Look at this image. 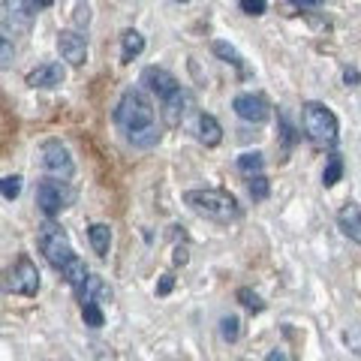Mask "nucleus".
I'll list each match as a JSON object with an SVG mask.
<instances>
[{
	"instance_id": "obj_1",
	"label": "nucleus",
	"mask_w": 361,
	"mask_h": 361,
	"mask_svg": "<svg viewBox=\"0 0 361 361\" xmlns=\"http://www.w3.org/2000/svg\"><path fill=\"white\" fill-rule=\"evenodd\" d=\"M115 123L127 133V139L135 148H154L160 142V130L154 121V103L145 87H127L118 99Z\"/></svg>"
},
{
	"instance_id": "obj_2",
	"label": "nucleus",
	"mask_w": 361,
	"mask_h": 361,
	"mask_svg": "<svg viewBox=\"0 0 361 361\" xmlns=\"http://www.w3.org/2000/svg\"><path fill=\"white\" fill-rule=\"evenodd\" d=\"M184 205L205 217L211 223H220V226H229V223H238L241 220V205L229 190H217V187H205V190H187L184 193Z\"/></svg>"
},
{
	"instance_id": "obj_3",
	"label": "nucleus",
	"mask_w": 361,
	"mask_h": 361,
	"mask_svg": "<svg viewBox=\"0 0 361 361\" xmlns=\"http://www.w3.org/2000/svg\"><path fill=\"white\" fill-rule=\"evenodd\" d=\"M301 123H304V135H307L316 148H334L337 139H341V123H337V115L329 106L316 103V99L304 103Z\"/></svg>"
},
{
	"instance_id": "obj_4",
	"label": "nucleus",
	"mask_w": 361,
	"mask_h": 361,
	"mask_svg": "<svg viewBox=\"0 0 361 361\" xmlns=\"http://www.w3.org/2000/svg\"><path fill=\"white\" fill-rule=\"evenodd\" d=\"M37 247H39V253L49 259V265L58 268V271H61V265L66 262V259L73 256V244H70V238H66V232L49 217H45V223L37 232Z\"/></svg>"
},
{
	"instance_id": "obj_5",
	"label": "nucleus",
	"mask_w": 361,
	"mask_h": 361,
	"mask_svg": "<svg viewBox=\"0 0 361 361\" xmlns=\"http://www.w3.org/2000/svg\"><path fill=\"white\" fill-rule=\"evenodd\" d=\"M4 289L13 295H25V298H37L39 292V268L33 265V259L27 253H21L13 268L4 274Z\"/></svg>"
},
{
	"instance_id": "obj_6",
	"label": "nucleus",
	"mask_w": 361,
	"mask_h": 361,
	"mask_svg": "<svg viewBox=\"0 0 361 361\" xmlns=\"http://www.w3.org/2000/svg\"><path fill=\"white\" fill-rule=\"evenodd\" d=\"M73 196H75L73 187L66 184L63 178H45V180H39V187H37V205L49 220L58 217V214L73 202Z\"/></svg>"
},
{
	"instance_id": "obj_7",
	"label": "nucleus",
	"mask_w": 361,
	"mask_h": 361,
	"mask_svg": "<svg viewBox=\"0 0 361 361\" xmlns=\"http://www.w3.org/2000/svg\"><path fill=\"white\" fill-rule=\"evenodd\" d=\"M42 166L45 172H49L51 178H73L75 175V163H73V154L70 148H66L63 142L58 139H49L42 145Z\"/></svg>"
},
{
	"instance_id": "obj_8",
	"label": "nucleus",
	"mask_w": 361,
	"mask_h": 361,
	"mask_svg": "<svg viewBox=\"0 0 361 361\" xmlns=\"http://www.w3.org/2000/svg\"><path fill=\"white\" fill-rule=\"evenodd\" d=\"M193 109H196V97L187 87H178L163 99V123L166 127H180Z\"/></svg>"
},
{
	"instance_id": "obj_9",
	"label": "nucleus",
	"mask_w": 361,
	"mask_h": 361,
	"mask_svg": "<svg viewBox=\"0 0 361 361\" xmlns=\"http://www.w3.org/2000/svg\"><path fill=\"white\" fill-rule=\"evenodd\" d=\"M0 25L9 33H27L33 25V9L27 0H4L0 4Z\"/></svg>"
},
{
	"instance_id": "obj_10",
	"label": "nucleus",
	"mask_w": 361,
	"mask_h": 361,
	"mask_svg": "<svg viewBox=\"0 0 361 361\" xmlns=\"http://www.w3.org/2000/svg\"><path fill=\"white\" fill-rule=\"evenodd\" d=\"M232 109H235V115H238L241 121H247V123H262V121L271 118L268 99L259 97V94H238L232 99Z\"/></svg>"
},
{
	"instance_id": "obj_11",
	"label": "nucleus",
	"mask_w": 361,
	"mask_h": 361,
	"mask_svg": "<svg viewBox=\"0 0 361 361\" xmlns=\"http://www.w3.org/2000/svg\"><path fill=\"white\" fill-rule=\"evenodd\" d=\"M58 51L70 66H85V61H87V39L78 30H61L58 33Z\"/></svg>"
},
{
	"instance_id": "obj_12",
	"label": "nucleus",
	"mask_w": 361,
	"mask_h": 361,
	"mask_svg": "<svg viewBox=\"0 0 361 361\" xmlns=\"http://www.w3.org/2000/svg\"><path fill=\"white\" fill-rule=\"evenodd\" d=\"M142 87L148 90V94L166 99V97L172 94V90H178L180 85H178V78H175L172 73L163 70V66H148V70L142 73Z\"/></svg>"
},
{
	"instance_id": "obj_13",
	"label": "nucleus",
	"mask_w": 361,
	"mask_h": 361,
	"mask_svg": "<svg viewBox=\"0 0 361 361\" xmlns=\"http://www.w3.org/2000/svg\"><path fill=\"white\" fill-rule=\"evenodd\" d=\"M337 226H341V232L349 241L361 244V205L358 202H346V205L337 211Z\"/></svg>"
},
{
	"instance_id": "obj_14",
	"label": "nucleus",
	"mask_w": 361,
	"mask_h": 361,
	"mask_svg": "<svg viewBox=\"0 0 361 361\" xmlns=\"http://www.w3.org/2000/svg\"><path fill=\"white\" fill-rule=\"evenodd\" d=\"M63 78H66V70L61 63H42L27 73V85L30 87H61Z\"/></svg>"
},
{
	"instance_id": "obj_15",
	"label": "nucleus",
	"mask_w": 361,
	"mask_h": 361,
	"mask_svg": "<svg viewBox=\"0 0 361 361\" xmlns=\"http://www.w3.org/2000/svg\"><path fill=\"white\" fill-rule=\"evenodd\" d=\"M196 139L205 145V148H217V145L223 142V127H220V121L214 118V115H202L196 118Z\"/></svg>"
},
{
	"instance_id": "obj_16",
	"label": "nucleus",
	"mask_w": 361,
	"mask_h": 361,
	"mask_svg": "<svg viewBox=\"0 0 361 361\" xmlns=\"http://www.w3.org/2000/svg\"><path fill=\"white\" fill-rule=\"evenodd\" d=\"M111 298H115V292H111V286L106 283L103 277H94V274H87V280L82 283V289H78V301H97V304H109Z\"/></svg>"
},
{
	"instance_id": "obj_17",
	"label": "nucleus",
	"mask_w": 361,
	"mask_h": 361,
	"mask_svg": "<svg viewBox=\"0 0 361 361\" xmlns=\"http://www.w3.org/2000/svg\"><path fill=\"white\" fill-rule=\"evenodd\" d=\"M87 274H90V271H87V265H85V259H78L75 253L61 265V277H63L73 289H82V283L87 280Z\"/></svg>"
},
{
	"instance_id": "obj_18",
	"label": "nucleus",
	"mask_w": 361,
	"mask_h": 361,
	"mask_svg": "<svg viewBox=\"0 0 361 361\" xmlns=\"http://www.w3.org/2000/svg\"><path fill=\"white\" fill-rule=\"evenodd\" d=\"M87 241H90V247H94V253L99 259H106L109 256V247H111V229H109L106 223H90Z\"/></svg>"
},
{
	"instance_id": "obj_19",
	"label": "nucleus",
	"mask_w": 361,
	"mask_h": 361,
	"mask_svg": "<svg viewBox=\"0 0 361 361\" xmlns=\"http://www.w3.org/2000/svg\"><path fill=\"white\" fill-rule=\"evenodd\" d=\"M145 51V37L139 30H123V37H121V58L123 61H135L139 54Z\"/></svg>"
},
{
	"instance_id": "obj_20",
	"label": "nucleus",
	"mask_w": 361,
	"mask_h": 361,
	"mask_svg": "<svg viewBox=\"0 0 361 361\" xmlns=\"http://www.w3.org/2000/svg\"><path fill=\"white\" fill-rule=\"evenodd\" d=\"M211 49H214V54H217V58L220 61H226V63H232L235 66V70H238L244 78L247 75H250V73H247V66H244V58H241V54H238V49H235V45H229V42H223V39H217V42H214L211 45Z\"/></svg>"
},
{
	"instance_id": "obj_21",
	"label": "nucleus",
	"mask_w": 361,
	"mask_h": 361,
	"mask_svg": "<svg viewBox=\"0 0 361 361\" xmlns=\"http://www.w3.org/2000/svg\"><path fill=\"white\" fill-rule=\"evenodd\" d=\"M262 169H265V157L259 154V151H247V154L238 157V172L241 175L250 178V175H259Z\"/></svg>"
},
{
	"instance_id": "obj_22",
	"label": "nucleus",
	"mask_w": 361,
	"mask_h": 361,
	"mask_svg": "<svg viewBox=\"0 0 361 361\" xmlns=\"http://www.w3.org/2000/svg\"><path fill=\"white\" fill-rule=\"evenodd\" d=\"M341 178H343V157L331 154L329 163H325V172H322V187H334Z\"/></svg>"
},
{
	"instance_id": "obj_23",
	"label": "nucleus",
	"mask_w": 361,
	"mask_h": 361,
	"mask_svg": "<svg viewBox=\"0 0 361 361\" xmlns=\"http://www.w3.org/2000/svg\"><path fill=\"white\" fill-rule=\"evenodd\" d=\"M235 298H238V304H241L247 313H262V310H265V301L259 298L250 286H241L238 292H235Z\"/></svg>"
},
{
	"instance_id": "obj_24",
	"label": "nucleus",
	"mask_w": 361,
	"mask_h": 361,
	"mask_svg": "<svg viewBox=\"0 0 361 361\" xmlns=\"http://www.w3.org/2000/svg\"><path fill=\"white\" fill-rule=\"evenodd\" d=\"M82 316H85V325H90V329H103L106 325L103 304H97V301H82Z\"/></svg>"
},
{
	"instance_id": "obj_25",
	"label": "nucleus",
	"mask_w": 361,
	"mask_h": 361,
	"mask_svg": "<svg viewBox=\"0 0 361 361\" xmlns=\"http://www.w3.org/2000/svg\"><path fill=\"white\" fill-rule=\"evenodd\" d=\"M220 337L226 343H238V337H241V319L238 316H223L220 319Z\"/></svg>"
},
{
	"instance_id": "obj_26",
	"label": "nucleus",
	"mask_w": 361,
	"mask_h": 361,
	"mask_svg": "<svg viewBox=\"0 0 361 361\" xmlns=\"http://www.w3.org/2000/svg\"><path fill=\"white\" fill-rule=\"evenodd\" d=\"M247 190H250V199L253 202H265L268 193H271V180L259 172V175H250V184H247Z\"/></svg>"
},
{
	"instance_id": "obj_27",
	"label": "nucleus",
	"mask_w": 361,
	"mask_h": 361,
	"mask_svg": "<svg viewBox=\"0 0 361 361\" xmlns=\"http://www.w3.org/2000/svg\"><path fill=\"white\" fill-rule=\"evenodd\" d=\"M18 193H21V178H18V175L0 178V196L13 202V199H18Z\"/></svg>"
},
{
	"instance_id": "obj_28",
	"label": "nucleus",
	"mask_w": 361,
	"mask_h": 361,
	"mask_svg": "<svg viewBox=\"0 0 361 361\" xmlns=\"http://www.w3.org/2000/svg\"><path fill=\"white\" fill-rule=\"evenodd\" d=\"M238 6L244 16H265V9H268L265 0H238Z\"/></svg>"
},
{
	"instance_id": "obj_29",
	"label": "nucleus",
	"mask_w": 361,
	"mask_h": 361,
	"mask_svg": "<svg viewBox=\"0 0 361 361\" xmlns=\"http://www.w3.org/2000/svg\"><path fill=\"white\" fill-rule=\"evenodd\" d=\"M16 58V45L13 39H6V37H0V66H9Z\"/></svg>"
},
{
	"instance_id": "obj_30",
	"label": "nucleus",
	"mask_w": 361,
	"mask_h": 361,
	"mask_svg": "<svg viewBox=\"0 0 361 361\" xmlns=\"http://www.w3.org/2000/svg\"><path fill=\"white\" fill-rule=\"evenodd\" d=\"M280 133H283V151H292V145H295V130H292L286 115H280Z\"/></svg>"
},
{
	"instance_id": "obj_31",
	"label": "nucleus",
	"mask_w": 361,
	"mask_h": 361,
	"mask_svg": "<svg viewBox=\"0 0 361 361\" xmlns=\"http://www.w3.org/2000/svg\"><path fill=\"white\" fill-rule=\"evenodd\" d=\"M90 21V6H87V0H78L75 4V25H87Z\"/></svg>"
},
{
	"instance_id": "obj_32",
	"label": "nucleus",
	"mask_w": 361,
	"mask_h": 361,
	"mask_svg": "<svg viewBox=\"0 0 361 361\" xmlns=\"http://www.w3.org/2000/svg\"><path fill=\"white\" fill-rule=\"evenodd\" d=\"M172 289H175V277H172V274H163V277H160V283H157V295L166 298Z\"/></svg>"
},
{
	"instance_id": "obj_33",
	"label": "nucleus",
	"mask_w": 361,
	"mask_h": 361,
	"mask_svg": "<svg viewBox=\"0 0 361 361\" xmlns=\"http://www.w3.org/2000/svg\"><path fill=\"white\" fill-rule=\"evenodd\" d=\"M346 346L353 349L355 355H361V329H353V331H346Z\"/></svg>"
},
{
	"instance_id": "obj_34",
	"label": "nucleus",
	"mask_w": 361,
	"mask_h": 361,
	"mask_svg": "<svg viewBox=\"0 0 361 361\" xmlns=\"http://www.w3.org/2000/svg\"><path fill=\"white\" fill-rule=\"evenodd\" d=\"M172 262H175V265H187V262H190V247H187V244H178V247H175Z\"/></svg>"
},
{
	"instance_id": "obj_35",
	"label": "nucleus",
	"mask_w": 361,
	"mask_h": 361,
	"mask_svg": "<svg viewBox=\"0 0 361 361\" xmlns=\"http://www.w3.org/2000/svg\"><path fill=\"white\" fill-rule=\"evenodd\" d=\"M292 6H301V9H316V6H322L325 0H289Z\"/></svg>"
},
{
	"instance_id": "obj_36",
	"label": "nucleus",
	"mask_w": 361,
	"mask_h": 361,
	"mask_svg": "<svg viewBox=\"0 0 361 361\" xmlns=\"http://www.w3.org/2000/svg\"><path fill=\"white\" fill-rule=\"evenodd\" d=\"M265 361H292V358L283 353V349H271V353L265 355Z\"/></svg>"
},
{
	"instance_id": "obj_37",
	"label": "nucleus",
	"mask_w": 361,
	"mask_h": 361,
	"mask_svg": "<svg viewBox=\"0 0 361 361\" xmlns=\"http://www.w3.org/2000/svg\"><path fill=\"white\" fill-rule=\"evenodd\" d=\"M343 82L346 85H358L361 82V73L358 70H343Z\"/></svg>"
},
{
	"instance_id": "obj_38",
	"label": "nucleus",
	"mask_w": 361,
	"mask_h": 361,
	"mask_svg": "<svg viewBox=\"0 0 361 361\" xmlns=\"http://www.w3.org/2000/svg\"><path fill=\"white\" fill-rule=\"evenodd\" d=\"M54 0H33V6H39V9H45V6H51Z\"/></svg>"
},
{
	"instance_id": "obj_39",
	"label": "nucleus",
	"mask_w": 361,
	"mask_h": 361,
	"mask_svg": "<svg viewBox=\"0 0 361 361\" xmlns=\"http://www.w3.org/2000/svg\"><path fill=\"white\" fill-rule=\"evenodd\" d=\"M178 4H187V0H178Z\"/></svg>"
}]
</instances>
